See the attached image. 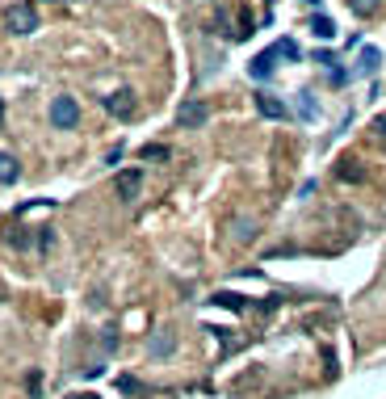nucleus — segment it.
Masks as SVG:
<instances>
[{
    "label": "nucleus",
    "mask_w": 386,
    "mask_h": 399,
    "mask_svg": "<svg viewBox=\"0 0 386 399\" xmlns=\"http://www.w3.org/2000/svg\"><path fill=\"white\" fill-rule=\"evenodd\" d=\"M9 30H13V34H34V30H38V13H34L30 5H17V9L9 13Z\"/></svg>",
    "instance_id": "obj_3"
},
{
    "label": "nucleus",
    "mask_w": 386,
    "mask_h": 399,
    "mask_svg": "<svg viewBox=\"0 0 386 399\" xmlns=\"http://www.w3.org/2000/svg\"><path fill=\"white\" fill-rule=\"evenodd\" d=\"M382 68V51L378 46H361V55H357V76H374Z\"/></svg>",
    "instance_id": "obj_8"
},
{
    "label": "nucleus",
    "mask_w": 386,
    "mask_h": 399,
    "mask_svg": "<svg viewBox=\"0 0 386 399\" xmlns=\"http://www.w3.org/2000/svg\"><path fill=\"white\" fill-rule=\"evenodd\" d=\"M256 114H260V118H273V122H286V118H290V110L278 101V97H269V93L256 97Z\"/></svg>",
    "instance_id": "obj_4"
},
{
    "label": "nucleus",
    "mask_w": 386,
    "mask_h": 399,
    "mask_svg": "<svg viewBox=\"0 0 386 399\" xmlns=\"http://www.w3.org/2000/svg\"><path fill=\"white\" fill-rule=\"evenodd\" d=\"M307 5H319V0H307Z\"/></svg>",
    "instance_id": "obj_20"
},
{
    "label": "nucleus",
    "mask_w": 386,
    "mask_h": 399,
    "mask_svg": "<svg viewBox=\"0 0 386 399\" xmlns=\"http://www.w3.org/2000/svg\"><path fill=\"white\" fill-rule=\"evenodd\" d=\"M17 181V160L9 152H0V185H13Z\"/></svg>",
    "instance_id": "obj_10"
},
{
    "label": "nucleus",
    "mask_w": 386,
    "mask_h": 399,
    "mask_svg": "<svg viewBox=\"0 0 386 399\" xmlns=\"http://www.w3.org/2000/svg\"><path fill=\"white\" fill-rule=\"evenodd\" d=\"M72 399H97V395H72Z\"/></svg>",
    "instance_id": "obj_19"
},
{
    "label": "nucleus",
    "mask_w": 386,
    "mask_h": 399,
    "mask_svg": "<svg viewBox=\"0 0 386 399\" xmlns=\"http://www.w3.org/2000/svg\"><path fill=\"white\" fill-rule=\"evenodd\" d=\"M269 5H273V0H269Z\"/></svg>",
    "instance_id": "obj_21"
},
{
    "label": "nucleus",
    "mask_w": 386,
    "mask_h": 399,
    "mask_svg": "<svg viewBox=\"0 0 386 399\" xmlns=\"http://www.w3.org/2000/svg\"><path fill=\"white\" fill-rule=\"evenodd\" d=\"M298 114H302L307 122L319 118V106H315V97H311V93H298Z\"/></svg>",
    "instance_id": "obj_12"
},
{
    "label": "nucleus",
    "mask_w": 386,
    "mask_h": 399,
    "mask_svg": "<svg viewBox=\"0 0 386 399\" xmlns=\"http://www.w3.org/2000/svg\"><path fill=\"white\" fill-rule=\"evenodd\" d=\"M273 68H278V46H269V51H260L256 59H252V80H264V76H273Z\"/></svg>",
    "instance_id": "obj_7"
},
{
    "label": "nucleus",
    "mask_w": 386,
    "mask_h": 399,
    "mask_svg": "<svg viewBox=\"0 0 386 399\" xmlns=\"http://www.w3.org/2000/svg\"><path fill=\"white\" fill-rule=\"evenodd\" d=\"M206 118H210V110H206L202 101H185V106H181V114H177V122H181L185 130H193V126H202Z\"/></svg>",
    "instance_id": "obj_5"
},
{
    "label": "nucleus",
    "mask_w": 386,
    "mask_h": 399,
    "mask_svg": "<svg viewBox=\"0 0 386 399\" xmlns=\"http://www.w3.org/2000/svg\"><path fill=\"white\" fill-rule=\"evenodd\" d=\"M378 135H386V118H378Z\"/></svg>",
    "instance_id": "obj_18"
},
{
    "label": "nucleus",
    "mask_w": 386,
    "mask_h": 399,
    "mask_svg": "<svg viewBox=\"0 0 386 399\" xmlns=\"http://www.w3.org/2000/svg\"><path fill=\"white\" fill-rule=\"evenodd\" d=\"M311 34H315V38H336V21L323 17V13H315V17H311Z\"/></svg>",
    "instance_id": "obj_9"
},
{
    "label": "nucleus",
    "mask_w": 386,
    "mask_h": 399,
    "mask_svg": "<svg viewBox=\"0 0 386 399\" xmlns=\"http://www.w3.org/2000/svg\"><path fill=\"white\" fill-rule=\"evenodd\" d=\"M349 9H353L357 17H369V13L378 9V0H349Z\"/></svg>",
    "instance_id": "obj_14"
},
{
    "label": "nucleus",
    "mask_w": 386,
    "mask_h": 399,
    "mask_svg": "<svg viewBox=\"0 0 386 399\" xmlns=\"http://www.w3.org/2000/svg\"><path fill=\"white\" fill-rule=\"evenodd\" d=\"M105 110L114 114V118H135V93H131V88L109 93V97H105Z\"/></svg>",
    "instance_id": "obj_2"
},
{
    "label": "nucleus",
    "mask_w": 386,
    "mask_h": 399,
    "mask_svg": "<svg viewBox=\"0 0 386 399\" xmlns=\"http://www.w3.org/2000/svg\"><path fill=\"white\" fill-rule=\"evenodd\" d=\"M327 80H332V84H336V88H340V84H345V80H349V72H345V68H332V76H327Z\"/></svg>",
    "instance_id": "obj_17"
},
{
    "label": "nucleus",
    "mask_w": 386,
    "mask_h": 399,
    "mask_svg": "<svg viewBox=\"0 0 386 399\" xmlns=\"http://www.w3.org/2000/svg\"><path fill=\"white\" fill-rule=\"evenodd\" d=\"M139 156H143L147 164H151V160H168V147H164V143H147V147H143Z\"/></svg>",
    "instance_id": "obj_13"
},
{
    "label": "nucleus",
    "mask_w": 386,
    "mask_h": 399,
    "mask_svg": "<svg viewBox=\"0 0 386 399\" xmlns=\"http://www.w3.org/2000/svg\"><path fill=\"white\" fill-rule=\"evenodd\" d=\"M139 185H143V173H139V168H126V173H118V197H122V202H135Z\"/></svg>",
    "instance_id": "obj_6"
},
{
    "label": "nucleus",
    "mask_w": 386,
    "mask_h": 399,
    "mask_svg": "<svg viewBox=\"0 0 386 399\" xmlns=\"http://www.w3.org/2000/svg\"><path fill=\"white\" fill-rule=\"evenodd\" d=\"M210 303H218V307H231V311H244V298L240 294H231V290H218Z\"/></svg>",
    "instance_id": "obj_11"
},
{
    "label": "nucleus",
    "mask_w": 386,
    "mask_h": 399,
    "mask_svg": "<svg viewBox=\"0 0 386 399\" xmlns=\"http://www.w3.org/2000/svg\"><path fill=\"white\" fill-rule=\"evenodd\" d=\"M76 122H80V106L72 101V97H55V101H50V126L72 130Z\"/></svg>",
    "instance_id": "obj_1"
},
{
    "label": "nucleus",
    "mask_w": 386,
    "mask_h": 399,
    "mask_svg": "<svg viewBox=\"0 0 386 399\" xmlns=\"http://www.w3.org/2000/svg\"><path fill=\"white\" fill-rule=\"evenodd\" d=\"M278 55H286V59H298V42H294V38H282V42H278Z\"/></svg>",
    "instance_id": "obj_16"
},
{
    "label": "nucleus",
    "mask_w": 386,
    "mask_h": 399,
    "mask_svg": "<svg viewBox=\"0 0 386 399\" xmlns=\"http://www.w3.org/2000/svg\"><path fill=\"white\" fill-rule=\"evenodd\" d=\"M340 177H345V181H361L365 173L357 168V160H345V164H340Z\"/></svg>",
    "instance_id": "obj_15"
}]
</instances>
